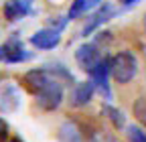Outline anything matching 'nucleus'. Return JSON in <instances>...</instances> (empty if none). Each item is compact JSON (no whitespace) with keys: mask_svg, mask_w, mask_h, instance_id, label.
I'll list each match as a JSON object with an SVG mask.
<instances>
[{"mask_svg":"<svg viewBox=\"0 0 146 142\" xmlns=\"http://www.w3.org/2000/svg\"><path fill=\"white\" fill-rule=\"evenodd\" d=\"M2 59L8 63H18V61L29 59V53L23 49L21 41H10L6 45H2Z\"/></svg>","mask_w":146,"mask_h":142,"instance_id":"obj_9","label":"nucleus"},{"mask_svg":"<svg viewBox=\"0 0 146 142\" xmlns=\"http://www.w3.org/2000/svg\"><path fill=\"white\" fill-rule=\"evenodd\" d=\"M21 106V98H18V90L12 83L0 85V112H14Z\"/></svg>","mask_w":146,"mask_h":142,"instance_id":"obj_5","label":"nucleus"},{"mask_svg":"<svg viewBox=\"0 0 146 142\" xmlns=\"http://www.w3.org/2000/svg\"><path fill=\"white\" fill-rule=\"evenodd\" d=\"M106 114H108V118L112 120V124H114L116 128H122L124 126V116H122L120 110L112 108V106H106Z\"/></svg>","mask_w":146,"mask_h":142,"instance_id":"obj_14","label":"nucleus"},{"mask_svg":"<svg viewBox=\"0 0 146 142\" xmlns=\"http://www.w3.org/2000/svg\"><path fill=\"white\" fill-rule=\"evenodd\" d=\"M112 14H114L112 6H110V4H102V6H100V10H98L94 16H91V21H89V23H87V27L83 29V33H85V35L94 33L100 25H104L108 19H112Z\"/></svg>","mask_w":146,"mask_h":142,"instance_id":"obj_10","label":"nucleus"},{"mask_svg":"<svg viewBox=\"0 0 146 142\" xmlns=\"http://www.w3.org/2000/svg\"><path fill=\"white\" fill-rule=\"evenodd\" d=\"M108 73H110V63L108 61H102L100 65H96L94 69L89 71V75H91V83H96L100 87V92L110 100V85H108Z\"/></svg>","mask_w":146,"mask_h":142,"instance_id":"obj_8","label":"nucleus"},{"mask_svg":"<svg viewBox=\"0 0 146 142\" xmlns=\"http://www.w3.org/2000/svg\"><path fill=\"white\" fill-rule=\"evenodd\" d=\"M100 2H102V0H73L71 10H69V14H67V21H75L77 16H81V14L89 12L91 8L100 6Z\"/></svg>","mask_w":146,"mask_h":142,"instance_id":"obj_11","label":"nucleus"},{"mask_svg":"<svg viewBox=\"0 0 146 142\" xmlns=\"http://www.w3.org/2000/svg\"><path fill=\"white\" fill-rule=\"evenodd\" d=\"M10 142H23V140H18V138H14V140H10Z\"/></svg>","mask_w":146,"mask_h":142,"instance_id":"obj_18","label":"nucleus"},{"mask_svg":"<svg viewBox=\"0 0 146 142\" xmlns=\"http://www.w3.org/2000/svg\"><path fill=\"white\" fill-rule=\"evenodd\" d=\"M29 12H31V0H6L4 4V16L10 23L25 19Z\"/></svg>","mask_w":146,"mask_h":142,"instance_id":"obj_6","label":"nucleus"},{"mask_svg":"<svg viewBox=\"0 0 146 142\" xmlns=\"http://www.w3.org/2000/svg\"><path fill=\"white\" fill-rule=\"evenodd\" d=\"M128 138H130V142H146V134L136 126L128 128Z\"/></svg>","mask_w":146,"mask_h":142,"instance_id":"obj_15","label":"nucleus"},{"mask_svg":"<svg viewBox=\"0 0 146 142\" xmlns=\"http://www.w3.org/2000/svg\"><path fill=\"white\" fill-rule=\"evenodd\" d=\"M6 134H8V124H6L2 118H0V142L6 138Z\"/></svg>","mask_w":146,"mask_h":142,"instance_id":"obj_16","label":"nucleus"},{"mask_svg":"<svg viewBox=\"0 0 146 142\" xmlns=\"http://www.w3.org/2000/svg\"><path fill=\"white\" fill-rule=\"evenodd\" d=\"M94 92H96V85L91 81H81L75 85V90H73V96H71V104L75 106V108H81V106H87L94 98Z\"/></svg>","mask_w":146,"mask_h":142,"instance_id":"obj_7","label":"nucleus"},{"mask_svg":"<svg viewBox=\"0 0 146 142\" xmlns=\"http://www.w3.org/2000/svg\"><path fill=\"white\" fill-rule=\"evenodd\" d=\"M59 41H61V31L51 29V27L36 31L33 37H31V45H33L35 49H43V51L55 49V47L59 45Z\"/></svg>","mask_w":146,"mask_h":142,"instance_id":"obj_4","label":"nucleus"},{"mask_svg":"<svg viewBox=\"0 0 146 142\" xmlns=\"http://www.w3.org/2000/svg\"><path fill=\"white\" fill-rule=\"evenodd\" d=\"M61 140L63 142H79L81 140V134H79L75 124H71V122L63 124L61 126Z\"/></svg>","mask_w":146,"mask_h":142,"instance_id":"obj_12","label":"nucleus"},{"mask_svg":"<svg viewBox=\"0 0 146 142\" xmlns=\"http://www.w3.org/2000/svg\"><path fill=\"white\" fill-rule=\"evenodd\" d=\"M136 2H138V0H122L124 6H130V4H136Z\"/></svg>","mask_w":146,"mask_h":142,"instance_id":"obj_17","label":"nucleus"},{"mask_svg":"<svg viewBox=\"0 0 146 142\" xmlns=\"http://www.w3.org/2000/svg\"><path fill=\"white\" fill-rule=\"evenodd\" d=\"M75 61H77V65L83 69V71H89L94 69L96 65H100L104 59H102V51H100V47L98 45H94V43H85V45H81L77 51H75Z\"/></svg>","mask_w":146,"mask_h":142,"instance_id":"obj_3","label":"nucleus"},{"mask_svg":"<svg viewBox=\"0 0 146 142\" xmlns=\"http://www.w3.org/2000/svg\"><path fill=\"white\" fill-rule=\"evenodd\" d=\"M134 118L142 124V126H146V96H140L136 102H134Z\"/></svg>","mask_w":146,"mask_h":142,"instance_id":"obj_13","label":"nucleus"},{"mask_svg":"<svg viewBox=\"0 0 146 142\" xmlns=\"http://www.w3.org/2000/svg\"><path fill=\"white\" fill-rule=\"evenodd\" d=\"M27 87L35 94L43 110H57L63 102V85L49 69H33L25 75Z\"/></svg>","mask_w":146,"mask_h":142,"instance_id":"obj_1","label":"nucleus"},{"mask_svg":"<svg viewBox=\"0 0 146 142\" xmlns=\"http://www.w3.org/2000/svg\"><path fill=\"white\" fill-rule=\"evenodd\" d=\"M144 29H146V14H144Z\"/></svg>","mask_w":146,"mask_h":142,"instance_id":"obj_19","label":"nucleus"},{"mask_svg":"<svg viewBox=\"0 0 146 142\" xmlns=\"http://www.w3.org/2000/svg\"><path fill=\"white\" fill-rule=\"evenodd\" d=\"M136 71H138V61L130 51H120L110 61V73H112L114 81H118V83L132 81Z\"/></svg>","mask_w":146,"mask_h":142,"instance_id":"obj_2","label":"nucleus"}]
</instances>
